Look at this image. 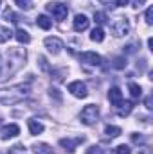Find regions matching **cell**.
<instances>
[{"instance_id":"2e32d148","label":"cell","mask_w":153,"mask_h":154,"mask_svg":"<svg viewBox=\"0 0 153 154\" xmlns=\"http://www.w3.org/2000/svg\"><path fill=\"white\" fill-rule=\"evenodd\" d=\"M33 151H34V154H54L52 147L47 145V143H36V145H33Z\"/></svg>"},{"instance_id":"f546056e","label":"cell","mask_w":153,"mask_h":154,"mask_svg":"<svg viewBox=\"0 0 153 154\" xmlns=\"http://www.w3.org/2000/svg\"><path fill=\"white\" fill-rule=\"evenodd\" d=\"M130 0H117V5H126Z\"/></svg>"},{"instance_id":"7402d4cb","label":"cell","mask_w":153,"mask_h":154,"mask_svg":"<svg viewBox=\"0 0 153 154\" xmlns=\"http://www.w3.org/2000/svg\"><path fill=\"white\" fill-rule=\"evenodd\" d=\"M94 20H96L99 25H103V23H106V14H105V13H96V14H94Z\"/></svg>"},{"instance_id":"d6986e66","label":"cell","mask_w":153,"mask_h":154,"mask_svg":"<svg viewBox=\"0 0 153 154\" xmlns=\"http://www.w3.org/2000/svg\"><path fill=\"white\" fill-rule=\"evenodd\" d=\"M121 133H122V131H121V127H117V125H106V129H105V134H106L108 138H117Z\"/></svg>"},{"instance_id":"ba28073f","label":"cell","mask_w":153,"mask_h":154,"mask_svg":"<svg viewBox=\"0 0 153 154\" xmlns=\"http://www.w3.org/2000/svg\"><path fill=\"white\" fill-rule=\"evenodd\" d=\"M20 134V127L16 124H9V125H4L2 131H0V136L2 140H9V138H15Z\"/></svg>"},{"instance_id":"d4e9b609","label":"cell","mask_w":153,"mask_h":154,"mask_svg":"<svg viewBox=\"0 0 153 154\" xmlns=\"http://www.w3.org/2000/svg\"><path fill=\"white\" fill-rule=\"evenodd\" d=\"M86 154H105V152H103V149H101V147H97V145H92V147L86 151Z\"/></svg>"},{"instance_id":"ffe728a7","label":"cell","mask_w":153,"mask_h":154,"mask_svg":"<svg viewBox=\"0 0 153 154\" xmlns=\"http://www.w3.org/2000/svg\"><path fill=\"white\" fill-rule=\"evenodd\" d=\"M11 36H13L11 29H7V27H2V25H0V43L9 41V38H11Z\"/></svg>"},{"instance_id":"e0dca14e","label":"cell","mask_w":153,"mask_h":154,"mask_svg":"<svg viewBox=\"0 0 153 154\" xmlns=\"http://www.w3.org/2000/svg\"><path fill=\"white\" fill-rule=\"evenodd\" d=\"M15 38L18 39V43H24V45H27V43L31 41L29 32H27V31H24V29H16V32H15Z\"/></svg>"},{"instance_id":"f1b7e54d","label":"cell","mask_w":153,"mask_h":154,"mask_svg":"<svg viewBox=\"0 0 153 154\" xmlns=\"http://www.w3.org/2000/svg\"><path fill=\"white\" fill-rule=\"evenodd\" d=\"M146 108H148V109H151L153 106H151V97H148V99H146Z\"/></svg>"},{"instance_id":"6da1fadb","label":"cell","mask_w":153,"mask_h":154,"mask_svg":"<svg viewBox=\"0 0 153 154\" xmlns=\"http://www.w3.org/2000/svg\"><path fill=\"white\" fill-rule=\"evenodd\" d=\"M31 93L29 84H15L9 88H2L0 90V104L2 106H13L22 102L24 99H27Z\"/></svg>"},{"instance_id":"603a6c76","label":"cell","mask_w":153,"mask_h":154,"mask_svg":"<svg viewBox=\"0 0 153 154\" xmlns=\"http://www.w3.org/2000/svg\"><path fill=\"white\" fill-rule=\"evenodd\" d=\"M132 152V149L128 147V145H119V147H115V154H130Z\"/></svg>"},{"instance_id":"52a82bcc","label":"cell","mask_w":153,"mask_h":154,"mask_svg":"<svg viewBox=\"0 0 153 154\" xmlns=\"http://www.w3.org/2000/svg\"><path fill=\"white\" fill-rule=\"evenodd\" d=\"M79 61L88 65V66H99L101 65V56L96 52H83L79 54Z\"/></svg>"},{"instance_id":"8fae6325","label":"cell","mask_w":153,"mask_h":154,"mask_svg":"<svg viewBox=\"0 0 153 154\" xmlns=\"http://www.w3.org/2000/svg\"><path fill=\"white\" fill-rule=\"evenodd\" d=\"M83 142V138H76V140H69V138H61L60 140V145L61 147H65L67 151H76L77 143H81Z\"/></svg>"},{"instance_id":"cb8c5ba5","label":"cell","mask_w":153,"mask_h":154,"mask_svg":"<svg viewBox=\"0 0 153 154\" xmlns=\"http://www.w3.org/2000/svg\"><path fill=\"white\" fill-rule=\"evenodd\" d=\"M146 23H148V25H151L153 23V9L151 7L146 9Z\"/></svg>"},{"instance_id":"7c38bea8","label":"cell","mask_w":153,"mask_h":154,"mask_svg":"<svg viewBox=\"0 0 153 154\" xmlns=\"http://www.w3.org/2000/svg\"><path fill=\"white\" fill-rule=\"evenodd\" d=\"M117 108H119V109H117V115L119 116H128L132 113V109H133V102L126 100V102H121Z\"/></svg>"},{"instance_id":"5bb4252c","label":"cell","mask_w":153,"mask_h":154,"mask_svg":"<svg viewBox=\"0 0 153 154\" xmlns=\"http://www.w3.org/2000/svg\"><path fill=\"white\" fill-rule=\"evenodd\" d=\"M43 129H45L43 124L38 122L36 118H31V120H29V131H31V134H41Z\"/></svg>"},{"instance_id":"4dcf8cb0","label":"cell","mask_w":153,"mask_h":154,"mask_svg":"<svg viewBox=\"0 0 153 154\" xmlns=\"http://www.w3.org/2000/svg\"><path fill=\"white\" fill-rule=\"evenodd\" d=\"M148 47H150V50H153V39L151 38L148 39Z\"/></svg>"},{"instance_id":"1f68e13d","label":"cell","mask_w":153,"mask_h":154,"mask_svg":"<svg viewBox=\"0 0 153 154\" xmlns=\"http://www.w3.org/2000/svg\"><path fill=\"white\" fill-rule=\"evenodd\" d=\"M0 68H2V59H0ZM0 79H2V77H0Z\"/></svg>"},{"instance_id":"4fadbf2b","label":"cell","mask_w":153,"mask_h":154,"mask_svg":"<svg viewBox=\"0 0 153 154\" xmlns=\"http://www.w3.org/2000/svg\"><path fill=\"white\" fill-rule=\"evenodd\" d=\"M36 23H38L40 29H43V31H49V29L52 27V20H50L47 14H40L38 18H36Z\"/></svg>"},{"instance_id":"4316f807","label":"cell","mask_w":153,"mask_h":154,"mask_svg":"<svg viewBox=\"0 0 153 154\" xmlns=\"http://www.w3.org/2000/svg\"><path fill=\"white\" fill-rule=\"evenodd\" d=\"M40 66H41V70H49V65H47V59L43 57V56H40Z\"/></svg>"},{"instance_id":"5b68a950","label":"cell","mask_w":153,"mask_h":154,"mask_svg":"<svg viewBox=\"0 0 153 154\" xmlns=\"http://www.w3.org/2000/svg\"><path fill=\"white\" fill-rule=\"evenodd\" d=\"M45 48L50 52V54H60L61 52V48H63V41L60 38H56V36H49V38H45Z\"/></svg>"},{"instance_id":"277c9868","label":"cell","mask_w":153,"mask_h":154,"mask_svg":"<svg viewBox=\"0 0 153 154\" xmlns=\"http://www.w3.org/2000/svg\"><path fill=\"white\" fill-rule=\"evenodd\" d=\"M47 11L54 16V20L56 22H63L65 18H67V14H69V9H67V5H63V4H58V2H54V4H49L47 5Z\"/></svg>"},{"instance_id":"30bf717a","label":"cell","mask_w":153,"mask_h":154,"mask_svg":"<svg viewBox=\"0 0 153 154\" xmlns=\"http://www.w3.org/2000/svg\"><path fill=\"white\" fill-rule=\"evenodd\" d=\"M108 100H110V104H112V106H115V108L122 102V91H121L117 86L110 88V91H108Z\"/></svg>"},{"instance_id":"9a60e30c","label":"cell","mask_w":153,"mask_h":154,"mask_svg":"<svg viewBox=\"0 0 153 154\" xmlns=\"http://www.w3.org/2000/svg\"><path fill=\"white\" fill-rule=\"evenodd\" d=\"M128 90H130V95H132L135 100L142 97V88H141L137 82H128Z\"/></svg>"},{"instance_id":"ac0fdd59","label":"cell","mask_w":153,"mask_h":154,"mask_svg":"<svg viewBox=\"0 0 153 154\" xmlns=\"http://www.w3.org/2000/svg\"><path fill=\"white\" fill-rule=\"evenodd\" d=\"M90 39L96 41V43H101V41L105 39V31H103L101 27H96V29L92 31V34H90Z\"/></svg>"},{"instance_id":"7a4b0ae2","label":"cell","mask_w":153,"mask_h":154,"mask_svg":"<svg viewBox=\"0 0 153 154\" xmlns=\"http://www.w3.org/2000/svg\"><path fill=\"white\" fill-rule=\"evenodd\" d=\"M99 120V108L96 104H88L81 111V122L85 125H96Z\"/></svg>"},{"instance_id":"9c48e42d","label":"cell","mask_w":153,"mask_h":154,"mask_svg":"<svg viewBox=\"0 0 153 154\" xmlns=\"http://www.w3.org/2000/svg\"><path fill=\"white\" fill-rule=\"evenodd\" d=\"M88 23H90V20H88L85 14H76V16H74V23H72V27H74L76 32H83V31L88 29Z\"/></svg>"},{"instance_id":"484cf974","label":"cell","mask_w":153,"mask_h":154,"mask_svg":"<svg viewBox=\"0 0 153 154\" xmlns=\"http://www.w3.org/2000/svg\"><path fill=\"white\" fill-rule=\"evenodd\" d=\"M115 68H124V66H126V61H124V59H122V57H117V59H115V65H114Z\"/></svg>"},{"instance_id":"8992f818","label":"cell","mask_w":153,"mask_h":154,"mask_svg":"<svg viewBox=\"0 0 153 154\" xmlns=\"http://www.w3.org/2000/svg\"><path fill=\"white\" fill-rule=\"evenodd\" d=\"M69 91H70L74 97H77V99H85V97L88 95V90H86L85 82H81V81L70 82V84H69Z\"/></svg>"},{"instance_id":"83f0119b","label":"cell","mask_w":153,"mask_h":154,"mask_svg":"<svg viewBox=\"0 0 153 154\" xmlns=\"http://www.w3.org/2000/svg\"><path fill=\"white\" fill-rule=\"evenodd\" d=\"M144 4H146V0H133V2H132V5H133L135 9H141Z\"/></svg>"},{"instance_id":"3957f363","label":"cell","mask_w":153,"mask_h":154,"mask_svg":"<svg viewBox=\"0 0 153 154\" xmlns=\"http://www.w3.org/2000/svg\"><path fill=\"white\" fill-rule=\"evenodd\" d=\"M110 29H112V32H114L115 36H126L130 32V22H128V18L119 16V18H115L114 22H112Z\"/></svg>"},{"instance_id":"44dd1931","label":"cell","mask_w":153,"mask_h":154,"mask_svg":"<svg viewBox=\"0 0 153 154\" xmlns=\"http://www.w3.org/2000/svg\"><path fill=\"white\" fill-rule=\"evenodd\" d=\"M15 4L20 7V9H24V11H29L33 5H31V0H15Z\"/></svg>"}]
</instances>
